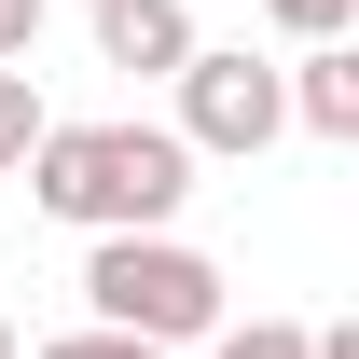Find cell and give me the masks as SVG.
Segmentation results:
<instances>
[{
  "mask_svg": "<svg viewBox=\"0 0 359 359\" xmlns=\"http://www.w3.org/2000/svg\"><path fill=\"white\" fill-rule=\"evenodd\" d=\"M83 318H111V332L180 359V346H208L235 304H222V263L152 222V235H83Z\"/></svg>",
  "mask_w": 359,
  "mask_h": 359,
  "instance_id": "obj_2",
  "label": "cell"
},
{
  "mask_svg": "<svg viewBox=\"0 0 359 359\" xmlns=\"http://www.w3.org/2000/svg\"><path fill=\"white\" fill-rule=\"evenodd\" d=\"M318 359H359V318H332V332H318Z\"/></svg>",
  "mask_w": 359,
  "mask_h": 359,
  "instance_id": "obj_10",
  "label": "cell"
},
{
  "mask_svg": "<svg viewBox=\"0 0 359 359\" xmlns=\"http://www.w3.org/2000/svg\"><path fill=\"white\" fill-rule=\"evenodd\" d=\"M276 97H290L304 138H359V42H304L290 69H276Z\"/></svg>",
  "mask_w": 359,
  "mask_h": 359,
  "instance_id": "obj_5",
  "label": "cell"
},
{
  "mask_svg": "<svg viewBox=\"0 0 359 359\" xmlns=\"http://www.w3.org/2000/svg\"><path fill=\"white\" fill-rule=\"evenodd\" d=\"M263 14L290 28V42H346V28H359V0H263Z\"/></svg>",
  "mask_w": 359,
  "mask_h": 359,
  "instance_id": "obj_8",
  "label": "cell"
},
{
  "mask_svg": "<svg viewBox=\"0 0 359 359\" xmlns=\"http://www.w3.org/2000/svg\"><path fill=\"white\" fill-rule=\"evenodd\" d=\"M28 42H42V0H0V69H28Z\"/></svg>",
  "mask_w": 359,
  "mask_h": 359,
  "instance_id": "obj_9",
  "label": "cell"
},
{
  "mask_svg": "<svg viewBox=\"0 0 359 359\" xmlns=\"http://www.w3.org/2000/svg\"><path fill=\"white\" fill-rule=\"evenodd\" d=\"M14 359H166V346H138V332H111V318H83V332H55V346H14Z\"/></svg>",
  "mask_w": 359,
  "mask_h": 359,
  "instance_id": "obj_7",
  "label": "cell"
},
{
  "mask_svg": "<svg viewBox=\"0 0 359 359\" xmlns=\"http://www.w3.org/2000/svg\"><path fill=\"white\" fill-rule=\"evenodd\" d=\"M166 83H180V152H194V166H208V152H222V166H249V152L290 125L276 55H249V42H194Z\"/></svg>",
  "mask_w": 359,
  "mask_h": 359,
  "instance_id": "obj_3",
  "label": "cell"
},
{
  "mask_svg": "<svg viewBox=\"0 0 359 359\" xmlns=\"http://www.w3.org/2000/svg\"><path fill=\"white\" fill-rule=\"evenodd\" d=\"M180 194H194L180 125L111 111V125H42L28 138V208L69 222V235H152V222H180Z\"/></svg>",
  "mask_w": 359,
  "mask_h": 359,
  "instance_id": "obj_1",
  "label": "cell"
},
{
  "mask_svg": "<svg viewBox=\"0 0 359 359\" xmlns=\"http://www.w3.org/2000/svg\"><path fill=\"white\" fill-rule=\"evenodd\" d=\"M97 14V55L138 69V83H166L180 55H194V0H83Z\"/></svg>",
  "mask_w": 359,
  "mask_h": 359,
  "instance_id": "obj_4",
  "label": "cell"
},
{
  "mask_svg": "<svg viewBox=\"0 0 359 359\" xmlns=\"http://www.w3.org/2000/svg\"><path fill=\"white\" fill-rule=\"evenodd\" d=\"M55 111H42V83L28 69H0V166H28V138H42Z\"/></svg>",
  "mask_w": 359,
  "mask_h": 359,
  "instance_id": "obj_6",
  "label": "cell"
},
{
  "mask_svg": "<svg viewBox=\"0 0 359 359\" xmlns=\"http://www.w3.org/2000/svg\"><path fill=\"white\" fill-rule=\"evenodd\" d=\"M0 359H14V318H0Z\"/></svg>",
  "mask_w": 359,
  "mask_h": 359,
  "instance_id": "obj_11",
  "label": "cell"
}]
</instances>
